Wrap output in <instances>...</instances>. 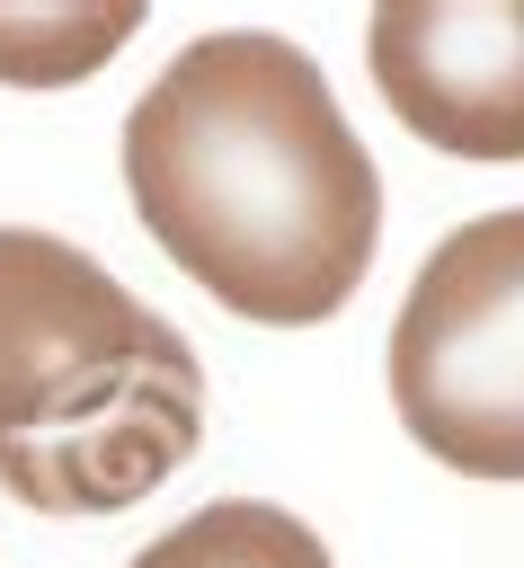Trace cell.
Returning a JSON list of instances; mask_svg holds the SVG:
<instances>
[{"mask_svg":"<svg viewBox=\"0 0 524 568\" xmlns=\"http://www.w3.org/2000/svg\"><path fill=\"white\" fill-rule=\"evenodd\" d=\"M124 186L178 275L258 328L337 320L382 248V178L284 36H195L124 115Z\"/></svg>","mask_w":524,"mask_h":568,"instance_id":"6da1fadb","label":"cell"},{"mask_svg":"<svg viewBox=\"0 0 524 568\" xmlns=\"http://www.w3.org/2000/svg\"><path fill=\"white\" fill-rule=\"evenodd\" d=\"M195 444V346L89 248L0 231V488L36 515H115Z\"/></svg>","mask_w":524,"mask_h":568,"instance_id":"7a4b0ae2","label":"cell"},{"mask_svg":"<svg viewBox=\"0 0 524 568\" xmlns=\"http://www.w3.org/2000/svg\"><path fill=\"white\" fill-rule=\"evenodd\" d=\"M391 408L462 479H524V204L426 248L391 320Z\"/></svg>","mask_w":524,"mask_h":568,"instance_id":"3957f363","label":"cell"},{"mask_svg":"<svg viewBox=\"0 0 524 568\" xmlns=\"http://www.w3.org/2000/svg\"><path fill=\"white\" fill-rule=\"evenodd\" d=\"M382 106L453 160H524V0H382L364 27Z\"/></svg>","mask_w":524,"mask_h":568,"instance_id":"277c9868","label":"cell"},{"mask_svg":"<svg viewBox=\"0 0 524 568\" xmlns=\"http://www.w3.org/2000/svg\"><path fill=\"white\" fill-rule=\"evenodd\" d=\"M133 568H329V541L266 497H222L195 506L151 550H133Z\"/></svg>","mask_w":524,"mask_h":568,"instance_id":"8992f818","label":"cell"},{"mask_svg":"<svg viewBox=\"0 0 524 568\" xmlns=\"http://www.w3.org/2000/svg\"><path fill=\"white\" fill-rule=\"evenodd\" d=\"M142 27L133 0H9L0 9V80L9 89H71Z\"/></svg>","mask_w":524,"mask_h":568,"instance_id":"5b68a950","label":"cell"}]
</instances>
